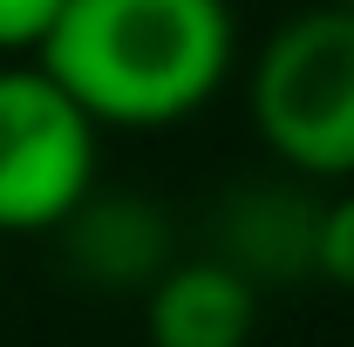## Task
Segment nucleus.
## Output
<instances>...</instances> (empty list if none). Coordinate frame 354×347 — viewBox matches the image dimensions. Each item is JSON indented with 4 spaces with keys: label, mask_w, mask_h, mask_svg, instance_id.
<instances>
[{
    "label": "nucleus",
    "mask_w": 354,
    "mask_h": 347,
    "mask_svg": "<svg viewBox=\"0 0 354 347\" xmlns=\"http://www.w3.org/2000/svg\"><path fill=\"white\" fill-rule=\"evenodd\" d=\"M245 116L300 184L354 177V7L279 21L245 75Z\"/></svg>",
    "instance_id": "f03ea898"
},
{
    "label": "nucleus",
    "mask_w": 354,
    "mask_h": 347,
    "mask_svg": "<svg viewBox=\"0 0 354 347\" xmlns=\"http://www.w3.org/2000/svg\"><path fill=\"white\" fill-rule=\"evenodd\" d=\"M48 238H62L68 272L82 286H95V293H143L177 259L171 218L157 212L143 191H88Z\"/></svg>",
    "instance_id": "20e7f679"
},
{
    "label": "nucleus",
    "mask_w": 354,
    "mask_h": 347,
    "mask_svg": "<svg viewBox=\"0 0 354 347\" xmlns=\"http://www.w3.org/2000/svg\"><path fill=\"white\" fill-rule=\"evenodd\" d=\"M252 334H259V286L218 252L171 259L143 286L150 347H252Z\"/></svg>",
    "instance_id": "39448f33"
},
{
    "label": "nucleus",
    "mask_w": 354,
    "mask_h": 347,
    "mask_svg": "<svg viewBox=\"0 0 354 347\" xmlns=\"http://www.w3.org/2000/svg\"><path fill=\"white\" fill-rule=\"evenodd\" d=\"M35 62L102 130H171L232 82L239 14L232 0H62Z\"/></svg>",
    "instance_id": "f257e3e1"
},
{
    "label": "nucleus",
    "mask_w": 354,
    "mask_h": 347,
    "mask_svg": "<svg viewBox=\"0 0 354 347\" xmlns=\"http://www.w3.org/2000/svg\"><path fill=\"white\" fill-rule=\"evenodd\" d=\"M313 279L354 293V177H348L341 198H320V218H313Z\"/></svg>",
    "instance_id": "0eeeda50"
},
{
    "label": "nucleus",
    "mask_w": 354,
    "mask_h": 347,
    "mask_svg": "<svg viewBox=\"0 0 354 347\" xmlns=\"http://www.w3.org/2000/svg\"><path fill=\"white\" fill-rule=\"evenodd\" d=\"M62 0H0V62H28L48 41Z\"/></svg>",
    "instance_id": "6e6552de"
},
{
    "label": "nucleus",
    "mask_w": 354,
    "mask_h": 347,
    "mask_svg": "<svg viewBox=\"0 0 354 347\" xmlns=\"http://www.w3.org/2000/svg\"><path fill=\"white\" fill-rule=\"evenodd\" d=\"M313 218L320 198L300 184H245L218 205V252L239 265L252 286H279V279H313Z\"/></svg>",
    "instance_id": "423d86ee"
},
{
    "label": "nucleus",
    "mask_w": 354,
    "mask_h": 347,
    "mask_svg": "<svg viewBox=\"0 0 354 347\" xmlns=\"http://www.w3.org/2000/svg\"><path fill=\"white\" fill-rule=\"evenodd\" d=\"M327 7H354V0H327Z\"/></svg>",
    "instance_id": "1a4fd4ad"
},
{
    "label": "nucleus",
    "mask_w": 354,
    "mask_h": 347,
    "mask_svg": "<svg viewBox=\"0 0 354 347\" xmlns=\"http://www.w3.org/2000/svg\"><path fill=\"white\" fill-rule=\"evenodd\" d=\"M102 123L41 62H0V238H48L95 191Z\"/></svg>",
    "instance_id": "7ed1b4c3"
}]
</instances>
